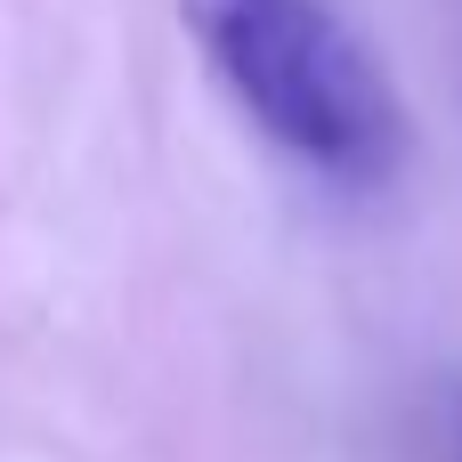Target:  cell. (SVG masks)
Returning <instances> with one entry per match:
<instances>
[{
	"label": "cell",
	"instance_id": "obj_1",
	"mask_svg": "<svg viewBox=\"0 0 462 462\" xmlns=\"http://www.w3.org/2000/svg\"><path fill=\"white\" fill-rule=\"evenodd\" d=\"M187 24L268 146L333 187H382L406 162V106L333 0H187Z\"/></svg>",
	"mask_w": 462,
	"mask_h": 462
},
{
	"label": "cell",
	"instance_id": "obj_2",
	"mask_svg": "<svg viewBox=\"0 0 462 462\" xmlns=\"http://www.w3.org/2000/svg\"><path fill=\"white\" fill-rule=\"evenodd\" d=\"M455 462H462V406H455Z\"/></svg>",
	"mask_w": 462,
	"mask_h": 462
}]
</instances>
